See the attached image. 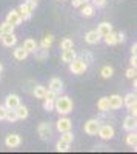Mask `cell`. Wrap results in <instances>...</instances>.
<instances>
[{"label":"cell","instance_id":"obj_33","mask_svg":"<svg viewBox=\"0 0 137 154\" xmlns=\"http://www.w3.org/2000/svg\"><path fill=\"white\" fill-rule=\"evenodd\" d=\"M5 120H8L9 123H14L16 120H19V119H17V114H16V111H14V109H8Z\"/></svg>","mask_w":137,"mask_h":154},{"label":"cell","instance_id":"obj_17","mask_svg":"<svg viewBox=\"0 0 137 154\" xmlns=\"http://www.w3.org/2000/svg\"><path fill=\"white\" fill-rule=\"evenodd\" d=\"M94 12H96V8H94L93 3L90 5V2H88V3L82 5V11H80L82 17H93V16H94Z\"/></svg>","mask_w":137,"mask_h":154},{"label":"cell","instance_id":"obj_2","mask_svg":"<svg viewBox=\"0 0 137 154\" xmlns=\"http://www.w3.org/2000/svg\"><path fill=\"white\" fill-rule=\"evenodd\" d=\"M37 6V2L35 0H26V2H23L20 6H19V14L22 17V20H29L31 16H32V12Z\"/></svg>","mask_w":137,"mask_h":154},{"label":"cell","instance_id":"obj_11","mask_svg":"<svg viewBox=\"0 0 137 154\" xmlns=\"http://www.w3.org/2000/svg\"><path fill=\"white\" fill-rule=\"evenodd\" d=\"M100 40H102V35L97 32V29H94V31H88V32L85 34V42H86V43H90V45H97Z\"/></svg>","mask_w":137,"mask_h":154},{"label":"cell","instance_id":"obj_38","mask_svg":"<svg viewBox=\"0 0 137 154\" xmlns=\"http://www.w3.org/2000/svg\"><path fill=\"white\" fill-rule=\"evenodd\" d=\"M128 114L132 116V117H137V102L128 106Z\"/></svg>","mask_w":137,"mask_h":154},{"label":"cell","instance_id":"obj_48","mask_svg":"<svg viewBox=\"0 0 137 154\" xmlns=\"http://www.w3.org/2000/svg\"><path fill=\"white\" fill-rule=\"evenodd\" d=\"M35 2H37V0H35Z\"/></svg>","mask_w":137,"mask_h":154},{"label":"cell","instance_id":"obj_43","mask_svg":"<svg viewBox=\"0 0 137 154\" xmlns=\"http://www.w3.org/2000/svg\"><path fill=\"white\" fill-rule=\"evenodd\" d=\"M125 40H126L125 34H123V32H117V43H123Z\"/></svg>","mask_w":137,"mask_h":154},{"label":"cell","instance_id":"obj_21","mask_svg":"<svg viewBox=\"0 0 137 154\" xmlns=\"http://www.w3.org/2000/svg\"><path fill=\"white\" fill-rule=\"evenodd\" d=\"M37 46H39V43H37L34 38H26V40L23 42V48L28 51V54H31V53H34V51L37 49Z\"/></svg>","mask_w":137,"mask_h":154},{"label":"cell","instance_id":"obj_40","mask_svg":"<svg viewBox=\"0 0 137 154\" xmlns=\"http://www.w3.org/2000/svg\"><path fill=\"white\" fill-rule=\"evenodd\" d=\"M94 8H103L106 5V0H93Z\"/></svg>","mask_w":137,"mask_h":154},{"label":"cell","instance_id":"obj_22","mask_svg":"<svg viewBox=\"0 0 137 154\" xmlns=\"http://www.w3.org/2000/svg\"><path fill=\"white\" fill-rule=\"evenodd\" d=\"M102 38L105 40V43H106V45H109V46L117 45V32H114V31L108 32V34H106V35H103Z\"/></svg>","mask_w":137,"mask_h":154},{"label":"cell","instance_id":"obj_3","mask_svg":"<svg viewBox=\"0 0 137 154\" xmlns=\"http://www.w3.org/2000/svg\"><path fill=\"white\" fill-rule=\"evenodd\" d=\"M68 65H69V71L72 74H76V75H80V74H83L86 69H88V65H86L80 57H76L71 63H68Z\"/></svg>","mask_w":137,"mask_h":154},{"label":"cell","instance_id":"obj_32","mask_svg":"<svg viewBox=\"0 0 137 154\" xmlns=\"http://www.w3.org/2000/svg\"><path fill=\"white\" fill-rule=\"evenodd\" d=\"M56 149L59 152H66V151H69V143H65V142H62V140H59L56 143Z\"/></svg>","mask_w":137,"mask_h":154},{"label":"cell","instance_id":"obj_44","mask_svg":"<svg viewBox=\"0 0 137 154\" xmlns=\"http://www.w3.org/2000/svg\"><path fill=\"white\" fill-rule=\"evenodd\" d=\"M129 65H131L132 68H137V57H135L134 54H132L131 59H129Z\"/></svg>","mask_w":137,"mask_h":154},{"label":"cell","instance_id":"obj_8","mask_svg":"<svg viewBox=\"0 0 137 154\" xmlns=\"http://www.w3.org/2000/svg\"><path fill=\"white\" fill-rule=\"evenodd\" d=\"M6 22L11 23L12 26H19L23 20H22V17H20V14H19L17 9H11V11L8 12V16H6Z\"/></svg>","mask_w":137,"mask_h":154},{"label":"cell","instance_id":"obj_15","mask_svg":"<svg viewBox=\"0 0 137 154\" xmlns=\"http://www.w3.org/2000/svg\"><path fill=\"white\" fill-rule=\"evenodd\" d=\"M2 43L5 45V46H8V48H11V46H14L16 43H17V37L14 35V32H11V34H2Z\"/></svg>","mask_w":137,"mask_h":154},{"label":"cell","instance_id":"obj_37","mask_svg":"<svg viewBox=\"0 0 137 154\" xmlns=\"http://www.w3.org/2000/svg\"><path fill=\"white\" fill-rule=\"evenodd\" d=\"M57 96H59V94H57L56 91H53V89H49V88H48V89H46V94H45V99L56 100V99H57Z\"/></svg>","mask_w":137,"mask_h":154},{"label":"cell","instance_id":"obj_7","mask_svg":"<svg viewBox=\"0 0 137 154\" xmlns=\"http://www.w3.org/2000/svg\"><path fill=\"white\" fill-rule=\"evenodd\" d=\"M56 126H57V131H59V133L71 131V130H72V122H71V119H68V117H60V119L57 120Z\"/></svg>","mask_w":137,"mask_h":154},{"label":"cell","instance_id":"obj_42","mask_svg":"<svg viewBox=\"0 0 137 154\" xmlns=\"http://www.w3.org/2000/svg\"><path fill=\"white\" fill-rule=\"evenodd\" d=\"M90 0H72V6H76V8H80L82 5L85 3H88Z\"/></svg>","mask_w":137,"mask_h":154},{"label":"cell","instance_id":"obj_31","mask_svg":"<svg viewBox=\"0 0 137 154\" xmlns=\"http://www.w3.org/2000/svg\"><path fill=\"white\" fill-rule=\"evenodd\" d=\"M0 28H2V32H3V34H11V32H14V28H16V26H12L11 23H8V22L5 20L2 25H0Z\"/></svg>","mask_w":137,"mask_h":154},{"label":"cell","instance_id":"obj_20","mask_svg":"<svg viewBox=\"0 0 137 154\" xmlns=\"http://www.w3.org/2000/svg\"><path fill=\"white\" fill-rule=\"evenodd\" d=\"M34 56H35V59L37 60H40V62H43L45 59H48V56H49V53H48V48H39V46H37V49L34 51V53H32Z\"/></svg>","mask_w":137,"mask_h":154},{"label":"cell","instance_id":"obj_6","mask_svg":"<svg viewBox=\"0 0 137 154\" xmlns=\"http://www.w3.org/2000/svg\"><path fill=\"white\" fill-rule=\"evenodd\" d=\"M99 126H100V120L99 119H90L88 122H85L83 130L88 136H96L99 131Z\"/></svg>","mask_w":137,"mask_h":154},{"label":"cell","instance_id":"obj_28","mask_svg":"<svg viewBox=\"0 0 137 154\" xmlns=\"http://www.w3.org/2000/svg\"><path fill=\"white\" fill-rule=\"evenodd\" d=\"M135 102H137V97H135V93L134 91L128 93L125 97H123V105H125V106H129V105L135 103Z\"/></svg>","mask_w":137,"mask_h":154},{"label":"cell","instance_id":"obj_9","mask_svg":"<svg viewBox=\"0 0 137 154\" xmlns=\"http://www.w3.org/2000/svg\"><path fill=\"white\" fill-rule=\"evenodd\" d=\"M108 102H109V109H120L123 106V97L119 96V94H113L108 97Z\"/></svg>","mask_w":137,"mask_h":154},{"label":"cell","instance_id":"obj_13","mask_svg":"<svg viewBox=\"0 0 137 154\" xmlns=\"http://www.w3.org/2000/svg\"><path fill=\"white\" fill-rule=\"evenodd\" d=\"M135 128H137V119L128 114L126 117H125V120H123V130H126V131H135Z\"/></svg>","mask_w":137,"mask_h":154},{"label":"cell","instance_id":"obj_16","mask_svg":"<svg viewBox=\"0 0 137 154\" xmlns=\"http://www.w3.org/2000/svg\"><path fill=\"white\" fill-rule=\"evenodd\" d=\"M76 57H77V54H76V51H74L72 48L63 49V53H62V62L63 63H71Z\"/></svg>","mask_w":137,"mask_h":154},{"label":"cell","instance_id":"obj_5","mask_svg":"<svg viewBox=\"0 0 137 154\" xmlns=\"http://www.w3.org/2000/svg\"><path fill=\"white\" fill-rule=\"evenodd\" d=\"M97 134H99V137L100 139H103V140H111L114 137V134H116V131H114V126L113 125H100L99 126V131H97Z\"/></svg>","mask_w":137,"mask_h":154},{"label":"cell","instance_id":"obj_29","mask_svg":"<svg viewBox=\"0 0 137 154\" xmlns=\"http://www.w3.org/2000/svg\"><path fill=\"white\" fill-rule=\"evenodd\" d=\"M62 136H60V140L62 142H65V143H72V140H74V136H72V133L71 131H65V133H60Z\"/></svg>","mask_w":137,"mask_h":154},{"label":"cell","instance_id":"obj_41","mask_svg":"<svg viewBox=\"0 0 137 154\" xmlns=\"http://www.w3.org/2000/svg\"><path fill=\"white\" fill-rule=\"evenodd\" d=\"M6 112H8V108L5 105H0V120H5Z\"/></svg>","mask_w":137,"mask_h":154},{"label":"cell","instance_id":"obj_10","mask_svg":"<svg viewBox=\"0 0 137 154\" xmlns=\"http://www.w3.org/2000/svg\"><path fill=\"white\" fill-rule=\"evenodd\" d=\"M20 143H22V137L19 134H9L5 139V145L8 148H17V146H20Z\"/></svg>","mask_w":137,"mask_h":154},{"label":"cell","instance_id":"obj_45","mask_svg":"<svg viewBox=\"0 0 137 154\" xmlns=\"http://www.w3.org/2000/svg\"><path fill=\"white\" fill-rule=\"evenodd\" d=\"M135 53H137V43H134V45L131 46V54L135 56Z\"/></svg>","mask_w":137,"mask_h":154},{"label":"cell","instance_id":"obj_18","mask_svg":"<svg viewBox=\"0 0 137 154\" xmlns=\"http://www.w3.org/2000/svg\"><path fill=\"white\" fill-rule=\"evenodd\" d=\"M97 109L100 111L102 114H106L109 111V102H108V97H100L97 102Z\"/></svg>","mask_w":137,"mask_h":154},{"label":"cell","instance_id":"obj_19","mask_svg":"<svg viewBox=\"0 0 137 154\" xmlns=\"http://www.w3.org/2000/svg\"><path fill=\"white\" fill-rule=\"evenodd\" d=\"M111 31H113V25H111L109 22H102V23L97 26V32L100 34L102 37H103V35H106V34H108V32H111Z\"/></svg>","mask_w":137,"mask_h":154},{"label":"cell","instance_id":"obj_27","mask_svg":"<svg viewBox=\"0 0 137 154\" xmlns=\"http://www.w3.org/2000/svg\"><path fill=\"white\" fill-rule=\"evenodd\" d=\"M126 145L135 149V146H137V134H135V131H129V134L126 136Z\"/></svg>","mask_w":137,"mask_h":154},{"label":"cell","instance_id":"obj_36","mask_svg":"<svg viewBox=\"0 0 137 154\" xmlns=\"http://www.w3.org/2000/svg\"><path fill=\"white\" fill-rule=\"evenodd\" d=\"M86 65H90V63H93L94 62V59H93V54H90V53H83L82 54V57H80Z\"/></svg>","mask_w":137,"mask_h":154},{"label":"cell","instance_id":"obj_39","mask_svg":"<svg viewBox=\"0 0 137 154\" xmlns=\"http://www.w3.org/2000/svg\"><path fill=\"white\" fill-rule=\"evenodd\" d=\"M125 75H126V79H134V77H135V68H132V66H129V68L126 69V72H125Z\"/></svg>","mask_w":137,"mask_h":154},{"label":"cell","instance_id":"obj_47","mask_svg":"<svg viewBox=\"0 0 137 154\" xmlns=\"http://www.w3.org/2000/svg\"><path fill=\"white\" fill-rule=\"evenodd\" d=\"M2 34H3V32H2V28H0V37H2Z\"/></svg>","mask_w":137,"mask_h":154},{"label":"cell","instance_id":"obj_46","mask_svg":"<svg viewBox=\"0 0 137 154\" xmlns=\"http://www.w3.org/2000/svg\"><path fill=\"white\" fill-rule=\"evenodd\" d=\"M3 71V65H2V63H0V72H2Z\"/></svg>","mask_w":137,"mask_h":154},{"label":"cell","instance_id":"obj_14","mask_svg":"<svg viewBox=\"0 0 137 154\" xmlns=\"http://www.w3.org/2000/svg\"><path fill=\"white\" fill-rule=\"evenodd\" d=\"M49 89H53L57 94H60L63 91V82H62L59 77H53V79L49 80Z\"/></svg>","mask_w":137,"mask_h":154},{"label":"cell","instance_id":"obj_34","mask_svg":"<svg viewBox=\"0 0 137 154\" xmlns=\"http://www.w3.org/2000/svg\"><path fill=\"white\" fill-rule=\"evenodd\" d=\"M60 48L62 49H69V48H74V43L71 38H63V40L60 42Z\"/></svg>","mask_w":137,"mask_h":154},{"label":"cell","instance_id":"obj_12","mask_svg":"<svg viewBox=\"0 0 137 154\" xmlns=\"http://www.w3.org/2000/svg\"><path fill=\"white\" fill-rule=\"evenodd\" d=\"M20 105V97L17 94H9L6 99H5V106L8 109H16L17 106Z\"/></svg>","mask_w":137,"mask_h":154},{"label":"cell","instance_id":"obj_23","mask_svg":"<svg viewBox=\"0 0 137 154\" xmlns=\"http://www.w3.org/2000/svg\"><path fill=\"white\" fill-rule=\"evenodd\" d=\"M14 57L17 59V60H20V62H23L25 59L28 57V51L25 49L23 46H19V48H16L14 49Z\"/></svg>","mask_w":137,"mask_h":154},{"label":"cell","instance_id":"obj_26","mask_svg":"<svg viewBox=\"0 0 137 154\" xmlns=\"http://www.w3.org/2000/svg\"><path fill=\"white\" fill-rule=\"evenodd\" d=\"M53 43H54V37L51 35V34H46L43 38H42V42H40V45L39 46H42V48H51L53 46Z\"/></svg>","mask_w":137,"mask_h":154},{"label":"cell","instance_id":"obj_1","mask_svg":"<svg viewBox=\"0 0 137 154\" xmlns=\"http://www.w3.org/2000/svg\"><path fill=\"white\" fill-rule=\"evenodd\" d=\"M54 109L62 116L69 114L72 111V100L68 96H57V99L54 100Z\"/></svg>","mask_w":137,"mask_h":154},{"label":"cell","instance_id":"obj_30","mask_svg":"<svg viewBox=\"0 0 137 154\" xmlns=\"http://www.w3.org/2000/svg\"><path fill=\"white\" fill-rule=\"evenodd\" d=\"M100 74H102L103 79H111V77H113V74H114V69L106 65V66H103V68L100 69Z\"/></svg>","mask_w":137,"mask_h":154},{"label":"cell","instance_id":"obj_35","mask_svg":"<svg viewBox=\"0 0 137 154\" xmlns=\"http://www.w3.org/2000/svg\"><path fill=\"white\" fill-rule=\"evenodd\" d=\"M43 108L45 111H54V100H49V99H43Z\"/></svg>","mask_w":137,"mask_h":154},{"label":"cell","instance_id":"obj_4","mask_svg":"<svg viewBox=\"0 0 137 154\" xmlns=\"http://www.w3.org/2000/svg\"><path fill=\"white\" fill-rule=\"evenodd\" d=\"M37 133H39V137L42 140H49L53 136V125L49 122H42L37 128Z\"/></svg>","mask_w":137,"mask_h":154},{"label":"cell","instance_id":"obj_24","mask_svg":"<svg viewBox=\"0 0 137 154\" xmlns=\"http://www.w3.org/2000/svg\"><path fill=\"white\" fill-rule=\"evenodd\" d=\"M32 94L35 96V99H45V94H46V88L42 86V85H35L34 89H32Z\"/></svg>","mask_w":137,"mask_h":154},{"label":"cell","instance_id":"obj_25","mask_svg":"<svg viewBox=\"0 0 137 154\" xmlns=\"http://www.w3.org/2000/svg\"><path fill=\"white\" fill-rule=\"evenodd\" d=\"M14 111H16V114H17V119H26L28 116H29L28 108H26V106H23V105H19Z\"/></svg>","mask_w":137,"mask_h":154}]
</instances>
